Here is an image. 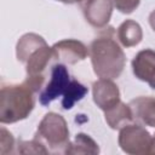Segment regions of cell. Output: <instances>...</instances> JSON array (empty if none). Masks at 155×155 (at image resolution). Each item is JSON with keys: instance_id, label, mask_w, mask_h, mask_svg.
<instances>
[{"instance_id": "5", "label": "cell", "mask_w": 155, "mask_h": 155, "mask_svg": "<svg viewBox=\"0 0 155 155\" xmlns=\"http://www.w3.org/2000/svg\"><path fill=\"white\" fill-rule=\"evenodd\" d=\"M70 74L65 64L56 62L52 64L46 82L41 91L39 92V102L41 105L46 107L58 97L63 96L69 82H70Z\"/></svg>"}, {"instance_id": "15", "label": "cell", "mask_w": 155, "mask_h": 155, "mask_svg": "<svg viewBox=\"0 0 155 155\" xmlns=\"http://www.w3.org/2000/svg\"><path fill=\"white\" fill-rule=\"evenodd\" d=\"M88 90L85 85H82L81 82H79L75 79H71L64 94L62 98V108L64 110H69L71 109L75 103H78L79 101H81L86 94H87Z\"/></svg>"}, {"instance_id": "11", "label": "cell", "mask_w": 155, "mask_h": 155, "mask_svg": "<svg viewBox=\"0 0 155 155\" xmlns=\"http://www.w3.org/2000/svg\"><path fill=\"white\" fill-rule=\"evenodd\" d=\"M104 119L110 128L120 130L124 126L131 124L133 120V114L130 105L120 101L117 104L104 111Z\"/></svg>"}, {"instance_id": "16", "label": "cell", "mask_w": 155, "mask_h": 155, "mask_svg": "<svg viewBox=\"0 0 155 155\" xmlns=\"http://www.w3.org/2000/svg\"><path fill=\"white\" fill-rule=\"evenodd\" d=\"M17 151L21 154H50L47 148L41 142H39L36 138L31 140L18 139Z\"/></svg>"}, {"instance_id": "2", "label": "cell", "mask_w": 155, "mask_h": 155, "mask_svg": "<svg viewBox=\"0 0 155 155\" xmlns=\"http://www.w3.org/2000/svg\"><path fill=\"white\" fill-rule=\"evenodd\" d=\"M34 92L24 84H6L1 81L0 122L15 124L24 120L33 111Z\"/></svg>"}, {"instance_id": "6", "label": "cell", "mask_w": 155, "mask_h": 155, "mask_svg": "<svg viewBox=\"0 0 155 155\" xmlns=\"http://www.w3.org/2000/svg\"><path fill=\"white\" fill-rule=\"evenodd\" d=\"M56 62L63 64H76L84 61L88 54V48L86 45L75 39H64L56 42L52 46Z\"/></svg>"}, {"instance_id": "13", "label": "cell", "mask_w": 155, "mask_h": 155, "mask_svg": "<svg viewBox=\"0 0 155 155\" xmlns=\"http://www.w3.org/2000/svg\"><path fill=\"white\" fill-rule=\"evenodd\" d=\"M47 42L42 36L35 33H27L19 38L16 45V57L21 63H25L28 57L35 52L41 46L46 45Z\"/></svg>"}, {"instance_id": "18", "label": "cell", "mask_w": 155, "mask_h": 155, "mask_svg": "<svg viewBox=\"0 0 155 155\" xmlns=\"http://www.w3.org/2000/svg\"><path fill=\"white\" fill-rule=\"evenodd\" d=\"M114 4V7H116L117 11L125 15L132 13L138 6L140 0H111Z\"/></svg>"}, {"instance_id": "17", "label": "cell", "mask_w": 155, "mask_h": 155, "mask_svg": "<svg viewBox=\"0 0 155 155\" xmlns=\"http://www.w3.org/2000/svg\"><path fill=\"white\" fill-rule=\"evenodd\" d=\"M15 148V138L10 131L5 127L0 128V153L2 155L10 154L13 151Z\"/></svg>"}, {"instance_id": "20", "label": "cell", "mask_w": 155, "mask_h": 155, "mask_svg": "<svg viewBox=\"0 0 155 155\" xmlns=\"http://www.w3.org/2000/svg\"><path fill=\"white\" fill-rule=\"evenodd\" d=\"M56 1H59V2H63V4H80L81 5L86 0H56Z\"/></svg>"}, {"instance_id": "14", "label": "cell", "mask_w": 155, "mask_h": 155, "mask_svg": "<svg viewBox=\"0 0 155 155\" xmlns=\"http://www.w3.org/2000/svg\"><path fill=\"white\" fill-rule=\"evenodd\" d=\"M99 147L86 133H78L73 142H70L65 154H98Z\"/></svg>"}, {"instance_id": "4", "label": "cell", "mask_w": 155, "mask_h": 155, "mask_svg": "<svg viewBox=\"0 0 155 155\" xmlns=\"http://www.w3.org/2000/svg\"><path fill=\"white\" fill-rule=\"evenodd\" d=\"M119 145L122 151L132 155H145L150 154L153 136L138 124H128L120 128Z\"/></svg>"}, {"instance_id": "3", "label": "cell", "mask_w": 155, "mask_h": 155, "mask_svg": "<svg viewBox=\"0 0 155 155\" xmlns=\"http://www.w3.org/2000/svg\"><path fill=\"white\" fill-rule=\"evenodd\" d=\"M34 138L41 142L48 153L65 154L70 144L69 128L65 119L57 113H47L38 125Z\"/></svg>"}, {"instance_id": "9", "label": "cell", "mask_w": 155, "mask_h": 155, "mask_svg": "<svg viewBox=\"0 0 155 155\" xmlns=\"http://www.w3.org/2000/svg\"><path fill=\"white\" fill-rule=\"evenodd\" d=\"M132 71L138 80L155 90V51L151 48L139 51L132 59Z\"/></svg>"}, {"instance_id": "7", "label": "cell", "mask_w": 155, "mask_h": 155, "mask_svg": "<svg viewBox=\"0 0 155 155\" xmlns=\"http://www.w3.org/2000/svg\"><path fill=\"white\" fill-rule=\"evenodd\" d=\"M85 19L94 28H104L110 21L114 4L111 0H86L81 5Z\"/></svg>"}, {"instance_id": "19", "label": "cell", "mask_w": 155, "mask_h": 155, "mask_svg": "<svg viewBox=\"0 0 155 155\" xmlns=\"http://www.w3.org/2000/svg\"><path fill=\"white\" fill-rule=\"evenodd\" d=\"M149 24H150L151 29L155 31V10H153L149 15Z\"/></svg>"}, {"instance_id": "21", "label": "cell", "mask_w": 155, "mask_h": 155, "mask_svg": "<svg viewBox=\"0 0 155 155\" xmlns=\"http://www.w3.org/2000/svg\"><path fill=\"white\" fill-rule=\"evenodd\" d=\"M150 154H155V134L153 136V144H151V149H150Z\"/></svg>"}, {"instance_id": "1", "label": "cell", "mask_w": 155, "mask_h": 155, "mask_svg": "<svg viewBox=\"0 0 155 155\" xmlns=\"http://www.w3.org/2000/svg\"><path fill=\"white\" fill-rule=\"evenodd\" d=\"M94 74L101 79H117L126 63V56L116 41L113 27H104L88 47Z\"/></svg>"}, {"instance_id": "8", "label": "cell", "mask_w": 155, "mask_h": 155, "mask_svg": "<svg viewBox=\"0 0 155 155\" xmlns=\"http://www.w3.org/2000/svg\"><path fill=\"white\" fill-rule=\"evenodd\" d=\"M94 104L103 111L110 109L120 102V90L110 79H99L92 85Z\"/></svg>"}, {"instance_id": "10", "label": "cell", "mask_w": 155, "mask_h": 155, "mask_svg": "<svg viewBox=\"0 0 155 155\" xmlns=\"http://www.w3.org/2000/svg\"><path fill=\"white\" fill-rule=\"evenodd\" d=\"M133 119L139 124L149 127H155V97L140 96L128 103Z\"/></svg>"}, {"instance_id": "12", "label": "cell", "mask_w": 155, "mask_h": 155, "mask_svg": "<svg viewBox=\"0 0 155 155\" xmlns=\"http://www.w3.org/2000/svg\"><path fill=\"white\" fill-rule=\"evenodd\" d=\"M116 36L122 46L125 47H133L138 45L143 39V30L139 23L133 19L124 21L116 31Z\"/></svg>"}]
</instances>
